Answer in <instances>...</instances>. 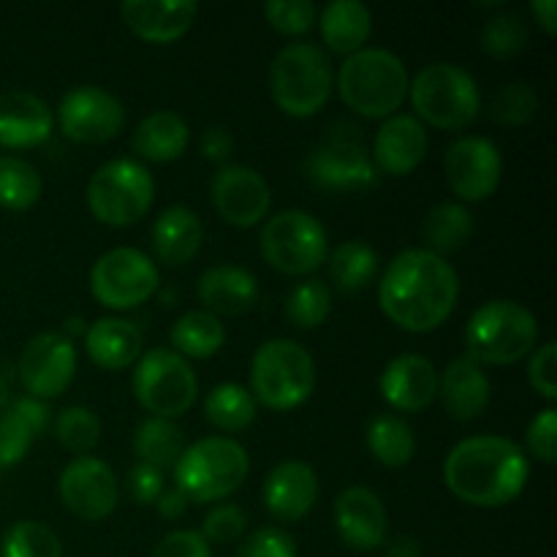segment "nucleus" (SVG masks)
Wrapping results in <instances>:
<instances>
[{
	"mask_svg": "<svg viewBox=\"0 0 557 557\" xmlns=\"http://www.w3.org/2000/svg\"><path fill=\"white\" fill-rule=\"evenodd\" d=\"M528 381L547 400L557 397V346L553 341L536 348L531 364H528Z\"/></svg>",
	"mask_w": 557,
	"mask_h": 557,
	"instance_id": "48",
	"label": "nucleus"
},
{
	"mask_svg": "<svg viewBox=\"0 0 557 557\" xmlns=\"http://www.w3.org/2000/svg\"><path fill=\"white\" fill-rule=\"evenodd\" d=\"M201 239H205V228H201L199 215L183 205L166 207L152 223V248L158 259L169 267H183L194 261Z\"/></svg>",
	"mask_w": 557,
	"mask_h": 557,
	"instance_id": "28",
	"label": "nucleus"
},
{
	"mask_svg": "<svg viewBox=\"0 0 557 557\" xmlns=\"http://www.w3.org/2000/svg\"><path fill=\"white\" fill-rule=\"evenodd\" d=\"M335 531L348 549L373 553L384 547L389 520L384 500L370 487H348L335 500Z\"/></svg>",
	"mask_w": 557,
	"mask_h": 557,
	"instance_id": "19",
	"label": "nucleus"
},
{
	"mask_svg": "<svg viewBox=\"0 0 557 557\" xmlns=\"http://www.w3.org/2000/svg\"><path fill=\"white\" fill-rule=\"evenodd\" d=\"M375 272H379V256L362 239H348L332 250L330 277L343 294H354L373 283Z\"/></svg>",
	"mask_w": 557,
	"mask_h": 557,
	"instance_id": "36",
	"label": "nucleus"
},
{
	"mask_svg": "<svg viewBox=\"0 0 557 557\" xmlns=\"http://www.w3.org/2000/svg\"><path fill=\"white\" fill-rule=\"evenodd\" d=\"M76 373L74 343L60 332H41L30 337L20 357V381L36 400L60 397Z\"/></svg>",
	"mask_w": 557,
	"mask_h": 557,
	"instance_id": "17",
	"label": "nucleus"
},
{
	"mask_svg": "<svg viewBox=\"0 0 557 557\" xmlns=\"http://www.w3.org/2000/svg\"><path fill=\"white\" fill-rule=\"evenodd\" d=\"M531 11H533V16H536L539 25H542L544 30H547L549 36H553V33L557 30V25H555L557 3H555V0H533Z\"/></svg>",
	"mask_w": 557,
	"mask_h": 557,
	"instance_id": "53",
	"label": "nucleus"
},
{
	"mask_svg": "<svg viewBox=\"0 0 557 557\" xmlns=\"http://www.w3.org/2000/svg\"><path fill=\"white\" fill-rule=\"evenodd\" d=\"M386 557H422V544L413 536H397L386 547Z\"/></svg>",
	"mask_w": 557,
	"mask_h": 557,
	"instance_id": "54",
	"label": "nucleus"
},
{
	"mask_svg": "<svg viewBox=\"0 0 557 557\" xmlns=\"http://www.w3.org/2000/svg\"><path fill=\"white\" fill-rule=\"evenodd\" d=\"M248 451L234 438H205L183 449L174 462L177 490L194 504L223 500L248 479Z\"/></svg>",
	"mask_w": 557,
	"mask_h": 557,
	"instance_id": "4",
	"label": "nucleus"
},
{
	"mask_svg": "<svg viewBox=\"0 0 557 557\" xmlns=\"http://www.w3.org/2000/svg\"><path fill=\"white\" fill-rule=\"evenodd\" d=\"M158 267L136 248H114L103 253L90 270V292L103 308L131 310L156 294Z\"/></svg>",
	"mask_w": 557,
	"mask_h": 557,
	"instance_id": "13",
	"label": "nucleus"
},
{
	"mask_svg": "<svg viewBox=\"0 0 557 557\" xmlns=\"http://www.w3.org/2000/svg\"><path fill=\"white\" fill-rule=\"evenodd\" d=\"M308 177L326 190H362L375 183V166L354 125H332L308 156Z\"/></svg>",
	"mask_w": 557,
	"mask_h": 557,
	"instance_id": "12",
	"label": "nucleus"
},
{
	"mask_svg": "<svg viewBox=\"0 0 557 557\" xmlns=\"http://www.w3.org/2000/svg\"><path fill=\"white\" fill-rule=\"evenodd\" d=\"M245 528H248V517L237 504H221L205 517L201 522V536L207 544H232L243 539Z\"/></svg>",
	"mask_w": 557,
	"mask_h": 557,
	"instance_id": "45",
	"label": "nucleus"
},
{
	"mask_svg": "<svg viewBox=\"0 0 557 557\" xmlns=\"http://www.w3.org/2000/svg\"><path fill=\"white\" fill-rule=\"evenodd\" d=\"M315 389L313 357L299 343L277 337L259 346L250 362V395L270 411H292Z\"/></svg>",
	"mask_w": 557,
	"mask_h": 557,
	"instance_id": "6",
	"label": "nucleus"
},
{
	"mask_svg": "<svg viewBox=\"0 0 557 557\" xmlns=\"http://www.w3.org/2000/svg\"><path fill=\"white\" fill-rule=\"evenodd\" d=\"M539 112V96L528 82H506L490 98V117L506 128L528 125Z\"/></svg>",
	"mask_w": 557,
	"mask_h": 557,
	"instance_id": "40",
	"label": "nucleus"
},
{
	"mask_svg": "<svg viewBox=\"0 0 557 557\" xmlns=\"http://www.w3.org/2000/svg\"><path fill=\"white\" fill-rule=\"evenodd\" d=\"M152 557H212V549L199 531H172L156 544Z\"/></svg>",
	"mask_w": 557,
	"mask_h": 557,
	"instance_id": "49",
	"label": "nucleus"
},
{
	"mask_svg": "<svg viewBox=\"0 0 557 557\" xmlns=\"http://www.w3.org/2000/svg\"><path fill=\"white\" fill-rule=\"evenodd\" d=\"M82 332H85V321L69 319V321H65V332H60V335L69 337V335H82Z\"/></svg>",
	"mask_w": 557,
	"mask_h": 557,
	"instance_id": "55",
	"label": "nucleus"
},
{
	"mask_svg": "<svg viewBox=\"0 0 557 557\" xmlns=\"http://www.w3.org/2000/svg\"><path fill=\"white\" fill-rule=\"evenodd\" d=\"M411 76L389 49L364 47L348 54L337 74L343 103L362 117H392L408 98Z\"/></svg>",
	"mask_w": 557,
	"mask_h": 557,
	"instance_id": "3",
	"label": "nucleus"
},
{
	"mask_svg": "<svg viewBox=\"0 0 557 557\" xmlns=\"http://www.w3.org/2000/svg\"><path fill=\"white\" fill-rule=\"evenodd\" d=\"M60 500L79 520H107L120 498L117 476L101 457H74L60 473Z\"/></svg>",
	"mask_w": 557,
	"mask_h": 557,
	"instance_id": "16",
	"label": "nucleus"
},
{
	"mask_svg": "<svg viewBox=\"0 0 557 557\" xmlns=\"http://www.w3.org/2000/svg\"><path fill=\"white\" fill-rule=\"evenodd\" d=\"M190 139V128L177 112H169V109H158V112L147 114L134 131V150L139 152L147 161H177L185 152Z\"/></svg>",
	"mask_w": 557,
	"mask_h": 557,
	"instance_id": "30",
	"label": "nucleus"
},
{
	"mask_svg": "<svg viewBox=\"0 0 557 557\" xmlns=\"http://www.w3.org/2000/svg\"><path fill=\"white\" fill-rule=\"evenodd\" d=\"M156 509L163 520H180L185 515V509H188V498L177 487L163 490L161 498L156 500Z\"/></svg>",
	"mask_w": 557,
	"mask_h": 557,
	"instance_id": "52",
	"label": "nucleus"
},
{
	"mask_svg": "<svg viewBox=\"0 0 557 557\" xmlns=\"http://www.w3.org/2000/svg\"><path fill=\"white\" fill-rule=\"evenodd\" d=\"M0 557H63V544L44 522L22 520L5 531Z\"/></svg>",
	"mask_w": 557,
	"mask_h": 557,
	"instance_id": "39",
	"label": "nucleus"
},
{
	"mask_svg": "<svg viewBox=\"0 0 557 557\" xmlns=\"http://www.w3.org/2000/svg\"><path fill=\"white\" fill-rule=\"evenodd\" d=\"M528 38L531 30L520 14H495L482 27V49L500 60L520 54L528 47Z\"/></svg>",
	"mask_w": 557,
	"mask_h": 557,
	"instance_id": "43",
	"label": "nucleus"
},
{
	"mask_svg": "<svg viewBox=\"0 0 557 557\" xmlns=\"http://www.w3.org/2000/svg\"><path fill=\"white\" fill-rule=\"evenodd\" d=\"M438 397L451 419L471 422V419H479L487 411L493 386H490L482 364L466 354V357H457L444 370V375H438Z\"/></svg>",
	"mask_w": 557,
	"mask_h": 557,
	"instance_id": "24",
	"label": "nucleus"
},
{
	"mask_svg": "<svg viewBox=\"0 0 557 557\" xmlns=\"http://www.w3.org/2000/svg\"><path fill=\"white\" fill-rule=\"evenodd\" d=\"M201 305L212 315H243L259 299V283L253 272L234 264H218L201 272L196 283Z\"/></svg>",
	"mask_w": 557,
	"mask_h": 557,
	"instance_id": "26",
	"label": "nucleus"
},
{
	"mask_svg": "<svg viewBox=\"0 0 557 557\" xmlns=\"http://www.w3.org/2000/svg\"><path fill=\"white\" fill-rule=\"evenodd\" d=\"M264 16L270 27L283 36H302L315 22V3L310 0H270L264 5Z\"/></svg>",
	"mask_w": 557,
	"mask_h": 557,
	"instance_id": "44",
	"label": "nucleus"
},
{
	"mask_svg": "<svg viewBox=\"0 0 557 557\" xmlns=\"http://www.w3.org/2000/svg\"><path fill=\"white\" fill-rule=\"evenodd\" d=\"M199 5L194 0H125L120 5L125 25L150 44H172L190 30Z\"/></svg>",
	"mask_w": 557,
	"mask_h": 557,
	"instance_id": "25",
	"label": "nucleus"
},
{
	"mask_svg": "<svg viewBox=\"0 0 557 557\" xmlns=\"http://www.w3.org/2000/svg\"><path fill=\"white\" fill-rule=\"evenodd\" d=\"M49 408L36 397H20L0 413V468H11L30 451L33 441L44 433Z\"/></svg>",
	"mask_w": 557,
	"mask_h": 557,
	"instance_id": "29",
	"label": "nucleus"
},
{
	"mask_svg": "<svg viewBox=\"0 0 557 557\" xmlns=\"http://www.w3.org/2000/svg\"><path fill=\"white\" fill-rule=\"evenodd\" d=\"M332 310L330 286L321 281H305L292 288L286 299V315L299 330H315L326 321Z\"/></svg>",
	"mask_w": 557,
	"mask_h": 557,
	"instance_id": "42",
	"label": "nucleus"
},
{
	"mask_svg": "<svg viewBox=\"0 0 557 557\" xmlns=\"http://www.w3.org/2000/svg\"><path fill=\"white\" fill-rule=\"evenodd\" d=\"M321 38L337 54H354L364 49V41L373 33L370 9L359 0H332L321 11Z\"/></svg>",
	"mask_w": 557,
	"mask_h": 557,
	"instance_id": "31",
	"label": "nucleus"
},
{
	"mask_svg": "<svg viewBox=\"0 0 557 557\" xmlns=\"http://www.w3.org/2000/svg\"><path fill=\"white\" fill-rule=\"evenodd\" d=\"M183 449V430H180L172 419L150 417L136 428L134 451L136 457H139V462H145V466L163 471V468L174 466V462L180 460Z\"/></svg>",
	"mask_w": 557,
	"mask_h": 557,
	"instance_id": "34",
	"label": "nucleus"
},
{
	"mask_svg": "<svg viewBox=\"0 0 557 557\" xmlns=\"http://www.w3.org/2000/svg\"><path fill=\"white\" fill-rule=\"evenodd\" d=\"M54 112L44 98L25 90L0 92V147L30 150L52 136Z\"/></svg>",
	"mask_w": 557,
	"mask_h": 557,
	"instance_id": "23",
	"label": "nucleus"
},
{
	"mask_svg": "<svg viewBox=\"0 0 557 557\" xmlns=\"http://www.w3.org/2000/svg\"><path fill=\"white\" fill-rule=\"evenodd\" d=\"M5 403H9V384H5V379L0 375V411L5 408Z\"/></svg>",
	"mask_w": 557,
	"mask_h": 557,
	"instance_id": "56",
	"label": "nucleus"
},
{
	"mask_svg": "<svg viewBox=\"0 0 557 557\" xmlns=\"http://www.w3.org/2000/svg\"><path fill=\"white\" fill-rule=\"evenodd\" d=\"M41 174L33 163L16 156H0V207L5 210H30L41 199Z\"/></svg>",
	"mask_w": 557,
	"mask_h": 557,
	"instance_id": "38",
	"label": "nucleus"
},
{
	"mask_svg": "<svg viewBox=\"0 0 557 557\" xmlns=\"http://www.w3.org/2000/svg\"><path fill=\"white\" fill-rule=\"evenodd\" d=\"M54 438L60 441L65 451L76 457H85L101 441V419L96 417L92 408L71 406L60 411L58 424H54Z\"/></svg>",
	"mask_w": 557,
	"mask_h": 557,
	"instance_id": "41",
	"label": "nucleus"
},
{
	"mask_svg": "<svg viewBox=\"0 0 557 557\" xmlns=\"http://www.w3.org/2000/svg\"><path fill=\"white\" fill-rule=\"evenodd\" d=\"M205 417L212 428L237 433L253 424L256 400L250 389L239 384H218L205 400Z\"/></svg>",
	"mask_w": 557,
	"mask_h": 557,
	"instance_id": "37",
	"label": "nucleus"
},
{
	"mask_svg": "<svg viewBox=\"0 0 557 557\" xmlns=\"http://www.w3.org/2000/svg\"><path fill=\"white\" fill-rule=\"evenodd\" d=\"M379 389L395 411L417 413L438 397V373L428 357L403 354L386 364L379 379Z\"/></svg>",
	"mask_w": 557,
	"mask_h": 557,
	"instance_id": "21",
	"label": "nucleus"
},
{
	"mask_svg": "<svg viewBox=\"0 0 557 557\" xmlns=\"http://www.w3.org/2000/svg\"><path fill=\"white\" fill-rule=\"evenodd\" d=\"M446 183L462 201H484L498 190L504 158L487 136H462L446 150Z\"/></svg>",
	"mask_w": 557,
	"mask_h": 557,
	"instance_id": "15",
	"label": "nucleus"
},
{
	"mask_svg": "<svg viewBox=\"0 0 557 557\" xmlns=\"http://www.w3.org/2000/svg\"><path fill=\"white\" fill-rule=\"evenodd\" d=\"M368 449L381 466L403 468L413 460L417 438L406 419L395 413H375L368 422Z\"/></svg>",
	"mask_w": 557,
	"mask_h": 557,
	"instance_id": "33",
	"label": "nucleus"
},
{
	"mask_svg": "<svg viewBox=\"0 0 557 557\" xmlns=\"http://www.w3.org/2000/svg\"><path fill=\"white\" fill-rule=\"evenodd\" d=\"M531 462L515 441L504 435H473L460 441L444 462V482L471 506H506L525 490Z\"/></svg>",
	"mask_w": 557,
	"mask_h": 557,
	"instance_id": "2",
	"label": "nucleus"
},
{
	"mask_svg": "<svg viewBox=\"0 0 557 557\" xmlns=\"http://www.w3.org/2000/svg\"><path fill=\"white\" fill-rule=\"evenodd\" d=\"M261 253L267 264L286 275H310L326 261V232L305 210L277 212L261 228Z\"/></svg>",
	"mask_w": 557,
	"mask_h": 557,
	"instance_id": "11",
	"label": "nucleus"
},
{
	"mask_svg": "<svg viewBox=\"0 0 557 557\" xmlns=\"http://www.w3.org/2000/svg\"><path fill=\"white\" fill-rule=\"evenodd\" d=\"M539 321L511 299L484 302L466 326L468 357L479 364H511L536 348Z\"/></svg>",
	"mask_w": 557,
	"mask_h": 557,
	"instance_id": "5",
	"label": "nucleus"
},
{
	"mask_svg": "<svg viewBox=\"0 0 557 557\" xmlns=\"http://www.w3.org/2000/svg\"><path fill=\"white\" fill-rule=\"evenodd\" d=\"M85 346L92 364L101 370H123L139 362L141 332L134 321L98 319L85 330Z\"/></svg>",
	"mask_w": 557,
	"mask_h": 557,
	"instance_id": "27",
	"label": "nucleus"
},
{
	"mask_svg": "<svg viewBox=\"0 0 557 557\" xmlns=\"http://www.w3.org/2000/svg\"><path fill=\"white\" fill-rule=\"evenodd\" d=\"M261 498L275 520L297 522L308 517L319 500V476L308 462L283 460L267 473Z\"/></svg>",
	"mask_w": 557,
	"mask_h": 557,
	"instance_id": "20",
	"label": "nucleus"
},
{
	"mask_svg": "<svg viewBox=\"0 0 557 557\" xmlns=\"http://www.w3.org/2000/svg\"><path fill=\"white\" fill-rule=\"evenodd\" d=\"M234 150V139L223 125H212L201 134V156L210 158V161H223L228 158V152Z\"/></svg>",
	"mask_w": 557,
	"mask_h": 557,
	"instance_id": "51",
	"label": "nucleus"
},
{
	"mask_svg": "<svg viewBox=\"0 0 557 557\" xmlns=\"http://www.w3.org/2000/svg\"><path fill=\"white\" fill-rule=\"evenodd\" d=\"M419 123L444 131H460L476 120L482 92L476 79L462 65L433 63L417 74L408 87Z\"/></svg>",
	"mask_w": 557,
	"mask_h": 557,
	"instance_id": "8",
	"label": "nucleus"
},
{
	"mask_svg": "<svg viewBox=\"0 0 557 557\" xmlns=\"http://www.w3.org/2000/svg\"><path fill=\"white\" fill-rule=\"evenodd\" d=\"M473 234V218L471 212L455 201H444V205L433 207L424 218V239L430 245V253L444 256L455 253L462 245L471 239Z\"/></svg>",
	"mask_w": 557,
	"mask_h": 557,
	"instance_id": "35",
	"label": "nucleus"
},
{
	"mask_svg": "<svg viewBox=\"0 0 557 557\" xmlns=\"http://www.w3.org/2000/svg\"><path fill=\"white\" fill-rule=\"evenodd\" d=\"M528 449L536 460L542 462H555L557 457V411L555 408H544L542 413H536L531 424H528Z\"/></svg>",
	"mask_w": 557,
	"mask_h": 557,
	"instance_id": "47",
	"label": "nucleus"
},
{
	"mask_svg": "<svg viewBox=\"0 0 557 557\" xmlns=\"http://www.w3.org/2000/svg\"><path fill=\"white\" fill-rule=\"evenodd\" d=\"M428 156V131L413 114H392L373 139V166L392 177H406Z\"/></svg>",
	"mask_w": 557,
	"mask_h": 557,
	"instance_id": "22",
	"label": "nucleus"
},
{
	"mask_svg": "<svg viewBox=\"0 0 557 557\" xmlns=\"http://www.w3.org/2000/svg\"><path fill=\"white\" fill-rule=\"evenodd\" d=\"M332 63L315 44H288L270 65L272 101L292 117H313L332 92Z\"/></svg>",
	"mask_w": 557,
	"mask_h": 557,
	"instance_id": "7",
	"label": "nucleus"
},
{
	"mask_svg": "<svg viewBox=\"0 0 557 557\" xmlns=\"http://www.w3.org/2000/svg\"><path fill=\"white\" fill-rule=\"evenodd\" d=\"M163 493V473L158 468L145 466V462H136L128 471V495L134 504L147 506L156 504Z\"/></svg>",
	"mask_w": 557,
	"mask_h": 557,
	"instance_id": "50",
	"label": "nucleus"
},
{
	"mask_svg": "<svg viewBox=\"0 0 557 557\" xmlns=\"http://www.w3.org/2000/svg\"><path fill=\"white\" fill-rule=\"evenodd\" d=\"M237 557H297V544L281 528H259L239 544Z\"/></svg>",
	"mask_w": 557,
	"mask_h": 557,
	"instance_id": "46",
	"label": "nucleus"
},
{
	"mask_svg": "<svg viewBox=\"0 0 557 557\" xmlns=\"http://www.w3.org/2000/svg\"><path fill=\"white\" fill-rule=\"evenodd\" d=\"M199 381L188 359L172 348H150L134 370V395L145 411L161 419H177L196 403Z\"/></svg>",
	"mask_w": 557,
	"mask_h": 557,
	"instance_id": "10",
	"label": "nucleus"
},
{
	"mask_svg": "<svg viewBox=\"0 0 557 557\" xmlns=\"http://www.w3.org/2000/svg\"><path fill=\"white\" fill-rule=\"evenodd\" d=\"M169 341L180 357L210 359L226 343V330H223L218 315L207 313V310H188L172 324Z\"/></svg>",
	"mask_w": 557,
	"mask_h": 557,
	"instance_id": "32",
	"label": "nucleus"
},
{
	"mask_svg": "<svg viewBox=\"0 0 557 557\" xmlns=\"http://www.w3.org/2000/svg\"><path fill=\"white\" fill-rule=\"evenodd\" d=\"M156 199V183L145 163L134 158H114L96 169L87 185L90 212L107 226H134L147 215Z\"/></svg>",
	"mask_w": 557,
	"mask_h": 557,
	"instance_id": "9",
	"label": "nucleus"
},
{
	"mask_svg": "<svg viewBox=\"0 0 557 557\" xmlns=\"http://www.w3.org/2000/svg\"><path fill=\"white\" fill-rule=\"evenodd\" d=\"M60 131L79 145H101L114 139L125 125V109L112 92L96 85L69 90L58 109Z\"/></svg>",
	"mask_w": 557,
	"mask_h": 557,
	"instance_id": "14",
	"label": "nucleus"
},
{
	"mask_svg": "<svg viewBox=\"0 0 557 557\" xmlns=\"http://www.w3.org/2000/svg\"><path fill=\"white\" fill-rule=\"evenodd\" d=\"M212 201L223 221L232 226L250 228L267 218L272 194L267 180L250 166H221L212 180Z\"/></svg>",
	"mask_w": 557,
	"mask_h": 557,
	"instance_id": "18",
	"label": "nucleus"
},
{
	"mask_svg": "<svg viewBox=\"0 0 557 557\" xmlns=\"http://www.w3.org/2000/svg\"><path fill=\"white\" fill-rule=\"evenodd\" d=\"M460 297L457 272L444 256L428 248L397 253L379 283V302L386 319L408 332H430L444 324Z\"/></svg>",
	"mask_w": 557,
	"mask_h": 557,
	"instance_id": "1",
	"label": "nucleus"
}]
</instances>
